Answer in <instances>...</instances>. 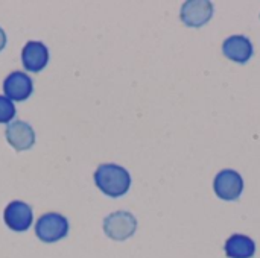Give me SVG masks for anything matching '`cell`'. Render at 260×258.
<instances>
[{
    "mask_svg": "<svg viewBox=\"0 0 260 258\" xmlns=\"http://www.w3.org/2000/svg\"><path fill=\"white\" fill-rule=\"evenodd\" d=\"M93 178L98 189L110 198H120L131 187L129 172L125 167L113 163L101 164L96 169Z\"/></svg>",
    "mask_w": 260,
    "mask_h": 258,
    "instance_id": "1",
    "label": "cell"
},
{
    "mask_svg": "<svg viewBox=\"0 0 260 258\" xmlns=\"http://www.w3.org/2000/svg\"><path fill=\"white\" fill-rule=\"evenodd\" d=\"M69 220L59 213H44L35 224V234L44 243H55L69 234Z\"/></svg>",
    "mask_w": 260,
    "mask_h": 258,
    "instance_id": "2",
    "label": "cell"
},
{
    "mask_svg": "<svg viewBox=\"0 0 260 258\" xmlns=\"http://www.w3.org/2000/svg\"><path fill=\"white\" fill-rule=\"evenodd\" d=\"M137 231V219L129 211H114L104 219V233L116 242L128 240Z\"/></svg>",
    "mask_w": 260,
    "mask_h": 258,
    "instance_id": "3",
    "label": "cell"
},
{
    "mask_svg": "<svg viewBox=\"0 0 260 258\" xmlns=\"http://www.w3.org/2000/svg\"><path fill=\"white\" fill-rule=\"evenodd\" d=\"M213 190L222 201H236L242 195L244 179L236 170H221L213 181Z\"/></svg>",
    "mask_w": 260,
    "mask_h": 258,
    "instance_id": "4",
    "label": "cell"
},
{
    "mask_svg": "<svg viewBox=\"0 0 260 258\" xmlns=\"http://www.w3.org/2000/svg\"><path fill=\"white\" fill-rule=\"evenodd\" d=\"M3 219L9 230L15 233H24L32 225L34 213L29 204L23 201H12L6 205L3 211Z\"/></svg>",
    "mask_w": 260,
    "mask_h": 258,
    "instance_id": "5",
    "label": "cell"
},
{
    "mask_svg": "<svg viewBox=\"0 0 260 258\" xmlns=\"http://www.w3.org/2000/svg\"><path fill=\"white\" fill-rule=\"evenodd\" d=\"M213 15V5L209 0H189L184 2L180 17L189 27H201Z\"/></svg>",
    "mask_w": 260,
    "mask_h": 258,
    "instance_id": "6",
    "label": "cell"
},
{
    "mask_svg": "<svg viewBox=\"0 0 260 258\" xmlns=\"http://www.w3.org/2000/svg\"><path fill=\"white\" fill-rule=\"evenodd\" d=\"M3 91L12 102H23L32 94L34 84L24 71H12L3 81Z\"/></svg>",
    "mask_w": 260,
    "mask_h": 258,
    "instance_id": "7",
    "label": "cell"
},
{
    "mask_svg": "<svg viewBox=\"0 0 260 258\" xmlns=\"http://www.w3.org/2000/svg\"><path fill=\"white\" fill-rule=\"evenodd\" d=\"M5 135L8 143L18 152L30 149L35 143V132L32 126L23 120H12L8 123Z\"/></svg>",
    "mask_w": 260,
    "mask_h": 258,
    "instance_id": "8",
    "label": "cell"
},
{
    "mask_svg": "<svg viewBox=\"0 0 260 258\" xmlns=\"http://www.w3.org/2000/svg\"><path fill=\"white\" fill-rule=\"evenodd\" d=\"M49 62V50L41 41H27L21 50V64L27 71L38 73Z\"/></svg>",
    "mask_w": 260,
    "mask_h": 258,
    "instance_id": "9",
    "label": "cell"
},
{
    "mask_svg": "<svg viewBox=\"0 0 260 258\" xmlns=\"http://www.w3.org/2000/svg\"><path fill=\"white\" fill-rule=\"evenodd\" d=\"M224 55L239 64H245L253 56V44L244 35H232L222 44Z\"/></svg>",
    "mask_w": 260,
    "mask_h": 258,
    "instance_id": "10",
    "label": "cell"
},
{
    "mask_svg": "<svg viewBox=\"0 0 260 258\" xmlns=\"http://www.w3.org/2000/svg\"><path fill=\"white\" fill-rule=\"evenodd\" d=\"M225 255L229 258H253L256 254V243L244 234H233L225 242Z\"/></svg>",
    "mask_w": 260,
    "mask_h": 258,
    "instance_id": "11",
    "label": "cell"
},
{
    "mask_svg": "<svg viewBox=\"0 0 260 258\" xmlns=\"http://www.w3.org/2000/svg\"><path fill=\"white\" fill-rule=\"evenodd\" d=\"M15 116V105L6 96H0V123H11Z\"/></svg>",
    "mask_w": 260,
    "mask_h": 258,
    "instance_id": "12",
    "label": "cell"
},
{
    "mask_svg": "<svg viewBox=\"0 0 260 258\" xmlns=\"http://www.w3.org/2000/svg\"><path fill=\"white\" fill-rule=\"evenodd\" d=\"M5 46H6V33H5V30L0 27V50H3Z\"/></svg>",
    "mask_w": 260,
    "mask_h": 258,
    "instance_id": "13",
    "label": "cell"
}]
</instances>
